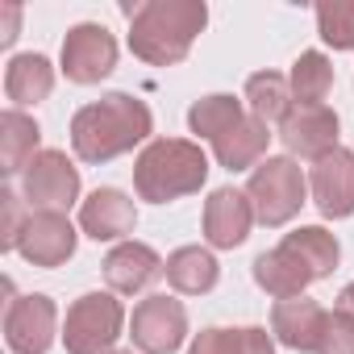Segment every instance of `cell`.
Wrapping results in <instances>:
<instances>
[{
    "instance_id": "16",
    "label": "cell",
    "mask_w": 354,
    "mask_h": 354,
    "mask_svg": "<svg viewBox=\"0 0 354 354\" xmlns=\"http://www.w3.org/2000/svg\"><path fill=\"white\" fill-rule=\"evenodd\" d=\"M158 275H167V263L158 259V250H150L146 242H121L109 250L104 259V279L113 292L121 296H133V292H146Z\"/></svg>"
},
{
    "instance_id": "21",
    "label": "cell",
    "mask_w": 354,
    "mask_h": 354,
    "mask_svg": "<svg viewBox=\"0 0 354 354\" xmlns=\"http://www.w3.org/2000/svg\"><path fill=\"white\" fill-rule=\"evenodd\" d=\"M217 275H221V267H217L213 250H205V246H180V250H171V259H167V283L175 292H184V296L213 292Z\"/></svg>"
},
{
    "instance_id": "24",
    "label": "cell",
    "mask_w": 354,
    "mask_h": 354,
    "mask_svg": "<svg viewBox=\"0 0 354 354\" xmlns=\"http://www.w3.org/2000/svg\"><path fill=\"white\" fill-rule=\"evenodd\" d=\"M246 100H250V117H259L267 125L271 121L283 125V117L292 113V84L279 71H254L246 80Z\"/></svg>"
},
{
    "instance_id": "10",
    "label": "cell",
    "mask_w": 354,
    "mask_h": 354,
    "mask_svg": "<svg viewBox=\"0 0 354 354\" xmlns=\"http://www.w3.org/2000/svg\"><path fill=\"white\" fill-rule=\"evenodd\" d=\"M75 225L67 221V213H55V209H34L26 230H21V259L30 267H63L71 254H75Z\"/></svg>"
},
{
    "instance_id": "11",
    "label": "cell",
    "mask_w": 354,
    "mask_h": 354,
    "mask_svg": "<svg viewBox=\"0 0 354 354\" xmlns=\"http://www.w3.org/2000/svg\"><path fill=\"white\" fill-rule=\"evenodd\" d=\"M308 188H313V205L321 209V217L342 221L354 213V150L337 146L329 154H321L308 171Z\"/></svg>"
},
{
    "instance_id": "19",
    "label": "cell",
    "mask_w": 354,
    "mask_h": 354,
    "mask_svg": "<svg viewBox=\"0 0 354 354\" xmlns=\"http://www.w3.org/2000/svg\"><path fill=\"white\" fill-rule=\"evenodd\" d=\"M38 142H42V129L30 113L21 109L0 113V171L5 175H26V167L42 154Z\"/></svg>"
},
{
    "instance_id": "13",
    "label": "cell",
    "mask_w": 354,
    "mask_h": 354,
    "mask_svg": "<svg viewBox=\"0 0 354 354\" xmlns=\"http://www.w3.org/2000/svg\"><path fill=\"white\" fill-rule=\"evenodd\" d=\"M254 205L246 192L238 188H217L209 201H205V238L209 246L217 250H234L250 238V225H254Z\"/></svg>"
},
{
    "instance_id": "4",
    "label": "cell",
    "mask_w": 354,
    "mask_h": 354,
    "mask_svg": "<svg viewBox=\"0 0 354 354\" xmlns=\"http://www.w3.org/2000/svg\"><path fill=\"white\" fill-rule=\"evenodd\" d=\"M246 196L254 205V217L271 230L288 225L304 196H308V180H304V171L292 154H267L254 171H250V184H246Z\"/></svg>"
},
{
    "instance_id": "6",
    "label": "cell",
    "mask_w": 354,
    "mask_h": 354,
    "mask_svg": "<svg viewBox=\"0 0 354 354\" xmlns=\"http://www.w3.org/2000/svg\"><path fill=\"white\" fill-rule=\"evenodd\" d=\"M59 67H63V75L71 84H100L117 67V38L96 21H80L63 38Z\"/></svg>"
},
{
    "instance_id": "22",
    "label": "cell",
    "mask_w": 354,
    "mask_h": 354,
    "mask_svg": "<svg viewBox=\"0 0 354 354\" xmlns=\"http://www.w3.org/2000/svg\"><path fill=\"white\" fill-rule=\"evenodd\" d=\"M283 246L313 271V279H325V275L337 271L342 246H337V238H333L325 225H300V230H292V234L283 238Z\"/></svg>"
},
{
    "instance_id": "15",
    "label": "cell",
    "mask_w": 354,
    "mask_h": 354,
    "mask_svg": "<svg viewBox=\"0 0 354 354\" xmlns=\"http://www.w3.org/2000/svg\"><path fill=\"white\" fill-rule=\"evenodd\" d=\"M133 225H138V209L121 188H96L80 205V230L92 242H117V238L133 234Z\"/></svg>"
},
{
    "instance_id": "14",
    "label": "cell",
    "mask_w": 354,
    "mask_h": 354,
    "mask_svg": "<svg viewBox=\"0 0 354 354\" xmlns=\"http://www.w3.org/2000/svg\"><path fill=\"white\" fill-rule=\"evenodd\" d=\"M325 308L308 296H292V300H279L271 308V333L296 350V354H317L321 350V333H325Z\"/></svg>"
},
{
    "instance_id": "26",
    "label": "cell",
    "mask_w": 354,
    "mask_h": 354,
    "mask_svg": "<svg viewBox=\"0 0 354 354\" xmlns=\"http://www.w3.org/2000/svg\"><path fill=\"white\" fill-rule=\"evenodd\" d=\"M242 117H246L242 100H234V96H225V92L201 96V100L188 109V125H192V133H201V138H209V142H217L221 133H230Z\"/></svg>"
},
{
    "instance_id": "2",
    "label": "cell",
    "mask_w": 354,
    "mask_h": 354,
    "mask_svg": "<svg viewBox=\"0 0 354 354\" xmlns=\"http://www.w3.org/2000/svg\"><path fill=\"white\" fill-rule=\"evenodd\" d=\"M129 13V50L150 67L184 63L201 30L209 26L205 0H146Z\"/></svg>"
},
{
    "instance_id": "31",
    "label": "cell",
    "mask_w": 354,
    "mask_h": 354,
    "mask_svg": "<svg viewBox=\"0 0 354 354\" xmlns=\"http://www.w3.org/2000/svg\"><path fill=\"white\" fill-rule=\"evenodd\" d=\"M113 354H133V350H113Z\"/></svg>"
},
{
    "instance_id": "20",
    "label": "cell",
    "mask_w": 354,
    "mask_h": 354,
    "mask_svg": "<svg viewBox=\"0 0 354 354\" xmlns=\"http://www.w3.org/2000/svg\"><path fill=\"white\" fill-rule=\"evenodd\" d=\"M55 92V67L46 55H13L9 67H5V96L17 104V109H30V104H42L46 96Z\"/></svg>"
},
{
    "instance_id": "1",
    "label": "cell",
    "mask_w": 354,
    "mask_h": 354,
    "mask_svg": "<svg viewBox=\"0 0 354 354\" xmlns=\"http://www.w3.org/2000/svg\"><path fill=\"white\" fill-rule=\"evenodd\" d=\"M154 133L150 109L129 92H109L71 117V146L84 162H113Z\"/></svg>"
},
{
    "instance_id": "9",
    "label": "cell",
    "mask_w": 354,
    "mask_h": 354,
    "mask_svg": "<svg viewBox=\"0 0 354 354\" xmlns=\"http://www.w3.org/2000/svg\"><path fill=\"white\" fill-rule=\"evenodd\" d=\"M59 333V308L50 296H17L5 313V342L13 354H46Z\"/></svg>"
},
{
    "instance_id": "28",
    "label": "cell",
    "mask_w": 354,
    "mask_h": 354,
    "mask_svg": "<svg viewBox=\"0 0 354 354\" xmlns=\"http://www.w3.org/2000/svg\"><path fill=\"white\" fill-rule=\"evenodd\" d=\"M317 354H354V317L333 308L325 317V333H321V350Z\"/></svg>"
},
{
    "instance_id": "25",
    "label": "cell",
    "mask_w": 354,
    "mask_h": 354,
    "mask_svg": "<svg viewBox=\"0 0 354 354\" xmlns=\"http://www.w3.org/2000/svg\"><path fill=\"white\" fill-rule=\"evenodd\" d=\"M288 84H292V100L296 104H325V96L333 92V63L321 50H304L292 63Z\"/></svg>"
},
{
    "instance_id": "8",
    "label": "cell",
    "mask_w": 354,
    "mask_h": 354,
    "mask_svg": "<svg viewBox=\"0 0 354 354\" xmlns=\"http://www.w3.org/2000/svg\"><path fill=\"white\" fill-rule=\"evenodd\" d=\"M129 329L142 354H175L188 337V308L175 296H146L133 308Z\"/></svg>"
},
{
    "instance_id": "29",
    "label": "cell",
    "mask_w": 354,
    "mask_h": 354,
    "mask_svg": "<svg viewBox=\"0 0 354 354\" xmlns=\"http://www.w3.org/2000/svg\"><path fill=\"white\" fill-rule=\"evenodd\" d=\"M0 201H5V230H0V250H17L21 242V230H26V213H21V196L13 192H0Z\"/></svg>"
},
{
    "instance_id": "30",
    "label": "cell",
    "mask_w": 354,
    "mask_h": 354,
    "mask_svg": "<svg viewBox=\"0 0 354 354\" xmlns=\"http://www.w3.org/2000/svg\"><path fill=\"white\" fill-rule=\"evenodd\" d=\"M337 308H342V313H350V317H354V283H346V288H342V292H337Z\"/></svg>"
},
{
    "instance_id": "27",
    "label": "cell",
    "mask_w": 354,
    "mask_h": 354,
    "mask_svg": "<svg viewBox=\"0 0 354 354\" xmlns=\"http://www.w3.org/2000/svg\"><path fill=\"white\" fill-rule=\"evenodd\" d=\"M317 34L333 50H354V0H321L317 5Z\"/></svg>"
},
{
    "instance_id": "18",
    "label": "cell",
    "mask_w": 354,
    "mask_h": 354,
    "mask_svg": "<svg viewBox=\"0 0 354 354\" xmlns=\"http://www.w3.org/2000/svg\"><path fill=\"white\" fill-rule=\"evenodd\" d=\"M254 283L275 300H292V296H304V288L313 283V271L279 242L275 250H263L254 259Z\"/></svg>"
},
{
    "instance_id": "12",
    "label": "cell",
    "mask_w": 354,
    "mask_h": 354,
    "mask_svg": "<svg viewBox=\"0 0 354 354\" xmlns=\"http://www.w3.org/2000/svg\"><path fill=\"white\" fill-rule=\"evenodd\" d=\"M337 129H342V121L329 104H296L279 125V142L288 146L292 158L300 154V158L317 162L321 154L337 150Z\"/></svg>"
},
{
    "instance_id": "17",
    "label": "cell",
    "mask_w": 354,
    "mask_h": 354,
    "mask_svg": "<svg viewBox=\"0 0 354 354\" xmlns=\"http://www.w3.org/2000/svg\"><path fill=\"white\" fill-rule=\"evenodd\" d=\"M267 146H271V129L267 121L259 117H242L230 133H221L213 142V158L225 167V171H254L263 158H267Z\"/></svg>"
},
{
    "instance_id": "7",
    "label": "cell",
    "mask_w": 354,
    "mask_h": 354,
    "mask_svg": "<svg viewBox=\"0 0 354 354\" xmlns=\"http://www.w3.org/2000/svg\"><path fill=\"white\" fill-rule=\"evenodd\" d=\"M21 196L34 209H55V213L71 209L80 196V167L63 150H42L21 175Z\"/></svg>"
},
{
    "instance_id": "3",
    "label": "cell",
    "mask_w": 354,
    "mask_h": 354,
    "mask_svg": "<svg viewBox=\"0 0 354 354\" xmlns=\"http://www.w3.org/2000/svg\"><path fill=\"white\" fill-rule=\"evenodd\" d=\"M209 180V154L188 138H154L133 162V188L150 205L201 192Z\"/></svg>"
},
{
    "instance_id": "5",
    "label": "cell",
    "mask_w": 354,
    "mask_h": 354,
    "mask_svg": "<svg viewBox=\"0 0 354 354\" xmlns=\"http://www.w3.org/2000/svg\"><path fill=\"white\" fill-rule=\"evenodd\" d=\"M125 325V308L113 292H88L67 308L63 346L67 354H113Z\"/></svg>"
},
{
    "instance_id": "23",
    "label": "cell",
    "mask_w": 354,
    "mask_h": 354,
    "mask_svg": "<svg viewBox=\"0 0 354 354\" xmlns=\"http://www.w3.org/2000/svg\"><path fill=\"white\" fill-rule=\"evenodd\" d=\"M188 354H275V342L267 329L246 325V329H201L192 337Z\"/></svg>"
}]
</instances>
